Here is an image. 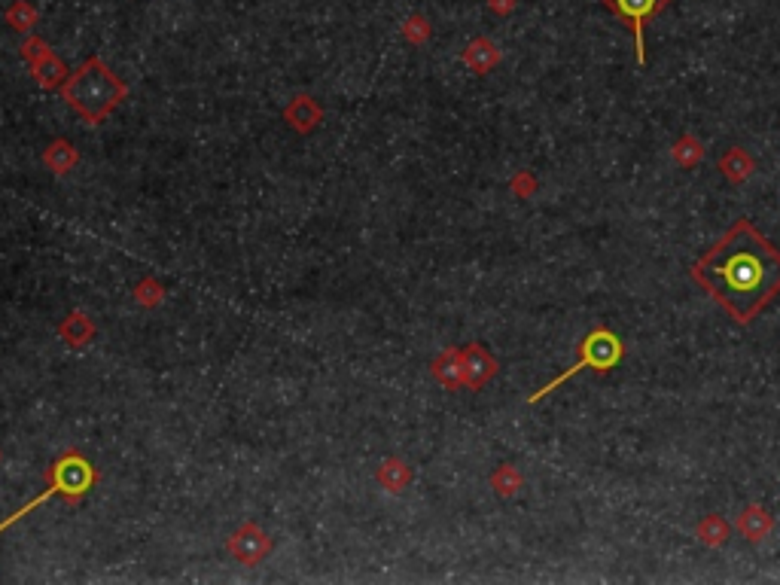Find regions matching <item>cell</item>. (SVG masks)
<instances>
[{"label": "cell", "mask_w": 780, "mask_h": 585, "mask_svg": "<svg viewBox=\"0 0 780 585\" xmlns=\"http://www.w3.org/2000/svg\"><path fill=\"white\" fill-rule=\"evenodd\" d=\"M119 86L113 80L110 71L101 68V61L92 58L89 64H83L80 74L74 77V83L68 86V98L74 101V107H80L83 113H92V104H101V110L113 107V101L119 98Z\"/></svg>", "instance_id": "3957f363"}, {"label": "cell", "mask_w": 780, "mask_h": 585, "mask_svg": "<svg viewBox=\"0 0 780 585\" xmlns=\"http://www.w3.org/2000/svg\"><path fill=\"white\" fill-rule=\"evenodd\" d=\"M34 19H37V13L25 4V0H19V4H13V10L7 13V22L16 28V31H28L31 25H34Z\"/></svg>", "instance_id": "5b68a950"}, {"label": "cell", "mask_w": 780, "mask_h": 585, "mask_svg": "<svg viewBox=\"0 0 780 585\" xmlns=\"http://www.w3.org/2000/svg\"><path fill=\"white\" fill-rule=\"evenodd\" d=\"M668 0H604V7L616 13L622 22H628L634 34V49H637V64H646V43H643V28L646 22L659 16L665 10Z\"/></svg>", "instance_id": "277c9868"}, {"label": "cell", "mask_w": 780, "mask_h": 585, "mask_svg": "<svg viewBox=\"0 0 780 585\" xmlns=\"http://www.w3.org/2000/svg\"><path fill=\"white\" fill-rule=\"evenodd\" d=\"M692 278L738 323H750L780 293V250L750 220H738L692 266Z\"/></svg>", "instance_id": "6da1fadb"}, {"label": "cell", "mask_w": 780, "mask_h": 585, "mask_svg": "<svg viewBox=\"0 0 780 585\" xmlns=\"http://www.w3.org/2000/svg\"><path fill=\"white\" fill-rule=\"evenodd\" d=\"M579 363L576 366H570L567 372H561L555 381H549L540 394H534L528 403H537V400H543L546 394H552L555 387H561L564 381H570L576 372H582V369H595V372H610L619 360H622V339L613 333V330H607V327H595L589 336L582 339V345H579Z\"/></svg>", "instance_id": "7a4b0ae2"}]
</instances>
